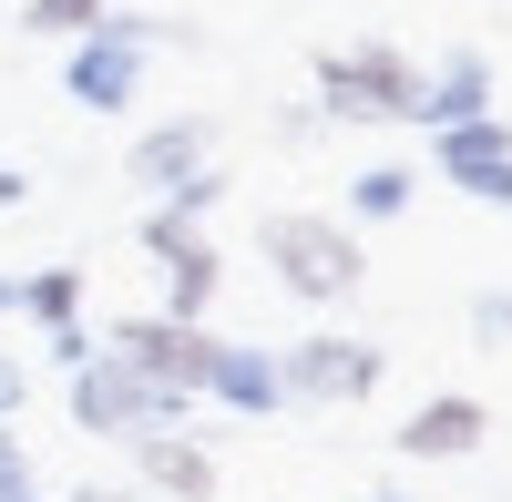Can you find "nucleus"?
Instances as JSON below:
<instances>
[{
	"instance_id": "obj_1",
	"label": "nucleus",
	"mask_w": 512,
	"mask_h": 502,
	"mask_svg": "<svg viewBox=\"0 0 512 502\" xmlns=\"http://www.w3.org/2000/svg\"><path fill=\"white\" fill-rule=\"evenodd\" d=\"M175 41V52H205L195 21H164V11H103L82 41H62V103L82 113H134L144 103V62Z\"/></svg>"
},
{
	"instance_id": "obj_2",
	"label": "nucleus",
	"mask_w": 512,
	"mask_h": 502,
	"mask_svg": "<svg viewBox=\"0 0 512 502\" xmlns=\"http://www.w3.org/2000/svg\"><path fill=\"white\" fill-rule=\"evenodd\" d=\"M256 257L308 308H349L369 287V246H359V226H338L328 205H267V216H256Z\"/></svg>"
},
{
	"instance_id": "obj_3",
	"label": "nucleus",
	"mask_w": 512,
	"mask_h": 502,
	"mask_svg": "<svg viewBox=\"0 0 512 502\" xmlns=\"http://www.w3.org/2000/svg\"><path fill=\"white\" fill-rule=\"evenodd\" d=\"M308 103H318V123H410L420 62L400 41H318L308 52Z\"/></svg>"
},
{
	"instance_id": "obj_4",
	"label": "nucleus",
	"mask_w": 512,
	"mask_h": 502,
	"mask_svg": "<svg viewBox=\"0 0 512 502\" xmlns=\"http://www.w3.org/2000/svg\"><path fill=\"white\" fill-rule=\"evenodd\" d=\"M103 349H113V359L164 400V421H175V431L205 410V359H216V328L164 318V308H134V318H113V328H103Z\"/></svg>"
},
{
	"instance_id": "obj_5",
	"label": "nucleus",
	"mask_w": 512,
	"mask_h": 502,
	"mask_svg": "<svg viewBox=\"0 0 512 502\" xmlns=\"http://www.w3.org/2000/svg\"><path fill=\"white\" fill-rule=\"evenodd\" d=\"M379 380H390V349L359 339V328H308V339L277 349L287 410H359V400H379Z\"/></svg>"
},
{
	"instance_id": "obj_6",
	"label": "nucleus",
	"mask_w": 512,
	"mask_h": 502,
	"mask_svg": "<svg viewBox=\"0 0 512 502\" xmlns=\"http://www.w3.org/2000/svg\"><path fill=\"white\" fill-rule=\"evenodd\" d=\"M134 246H144V267L164 277V318H195L216 308V287H226V257H216V236H205L195 216H175V205H144L134 216Z\"/></svg>"
},
{
	"instance_id": "obj_7",
	"label": "nucleus",
	"mask_w": 512,
	"mask_h": 502,
	"mask_svg": "<svg viewBox=\"0 0 512 502\" xmlns=\"http://www.w3.org/2000/svg\"><path fill=\"white\" fill-rule=\"evenodd\" d=\"M62 410H72V431L82 441H134V431H175V421H164V400L134 380V369H123L113 349H93V359H82L72 369V380H62Z\"/></svg>"
},
{
	"instance_id": "obj_8",
	"label": "nucleus",
	"mask_w": 512,
	"mask_h": 502,
	"mask_svg": "<svg viewBox=\"0 0 512 502\" xmlns=\"http://www.w3.org/2000/svg\"><path fill=\"white\" fill-rule=\"evenodd\" d=\"M216 134H226L216 113H164V123H144V134L123 144V185H144V205L185 195L205 164H216Z\"/></svg>"
},
{
	"instance_id": "obj_9",
	"label": "nucleus",
	"mask_w": 512,
	"mask_h": 502,
	"mask_svg": "<svg viewBox=\"0 0 512 502\" xmlns=\"http://www.w3.org/2000/svg\"><path fill=\"white\" fill-rule=\"evenodd\" d=\"M431 175L461 185L472 205H502V216H512V123L472 113V123H451V134H431Z\"/></svg>"
},
{
	"instance_id": "obj_10",
	"label": "nucleus",
	"mask_w": 512,
	"mask_h": 502,
	"mask_svg": "<svg viewBox=\"0 0 512 502\" xmlns=\"http://www.w3.org/2000/svg\"><path fill=\"white\" fill-rule=\"evenodd\" d=\"M472 113H502V72H492L482 41H451L441 62H420L410 123H420V134H451V123H472Z\"/></svg>"
},
{
	"instance_id": "obj_11",
	"label": "nucleus",
	"mask_w": 512,
	"mask_h": 502,
	"mask_svg": "<svg viewBox=\"0 0 512 502\" xmlns=\"http://www.w3.org/2000/svg\"><path fill=\"white\" fill-rule=\"evenodd\" d=\"M123 451H134V492H154V502H216L226 492V462L195 431H134Z\"/></svg>"
},
{
	"instance_id": "obj_12",
	"label": "nucleus",
	"mask_w": 512,
	"mask_h": 502,
	"mask_svg": "<svg viewBox=\"0 0 512 502\" xmlns=\"http://www.w3.org/2000/svg\"><path fill=\"white\" fill-rule=\"evenodd\" d=\"M482 441H492V410H482L472 390H431V400H420L410 421L390 431V451H400V462H472Z\"/></svg>"
},
{
	"instance_id": "obj_13",
	"label": "nucleus",
	"mask_w": 512,
	"mask_h": 502,
	"mask_svg": "<svg viewBox=\"0 0 512 502\" xmlns=\"http://www.w3.org/2000/svg\"><path fill=\"white\" fill-rule=\"evenodd\" d=\"M205 400L236 410V421H267V410H287V390H277V349L216 339V359H205Z\"/></svg>"
},
{
	"instance_id": "obj_14",
	"label": "nucleus",
	"mask_w": 512,
	"mask_h": 502,
	"mask_svg": "<svg viewBox=\"0 0 512 502\" xmlns=\"http://www.w3.org/2000/svg\"><path fill=\"white\" fill-rule=\"evenodd\" d=\"M410 195H420V164H359L349 185H338V226H390V216H410Z\"/></svg>"
},
{
	"instance_id": "obj_15",
	"label": "nucleus",
	"mask_w": 512,
	"mask_h": 502,
	"mask_svg": "<svg viewBox=\"0 0 512 502\" xmlns=\"http://www.w3.org/2000/svg\"><path fill=\"white\" fill-rule=\"evenodd\" d=\"M11 318H31V328H72V318H82V267H31Z\"/></svg>"
},
{
	"instance_id": "obj_16",
	"label": "nucleus",
	"mask_w": 512,
	"mask_h": 502,
	"mask_svg": "<svg viewBox=\"0 0 512 502\" xmlns=\"http://www.w3.org/2000/svg\"><path fill=\"white\" fill-rule=\"evenodd\" d=\"M103 11H113V0H21V31L31 41H82Z\"/></svg>"
},
{
	"instance_id": "obj_17",
	"label": "nucleus",
	"mask_w": 512,
	"mask_h": 502,
	"mask_svg": "<svg viewBox=\"0 0 512 502\" xmlns=\"http://www.w3.org/2000/svg\"><path fill=\"white\" fill-rule=\"evenodd\" d=\"M0 502H52V492H41V462H31V441H21L11 421H0Z\"/></svg>"
},
{
	"instance_id": "obj_18",
	"label": "nucleus",
	"mask_w": 512,
	"mask_h": 502,
	"mask_svg": "<svg viewBox=\"0 0 512 502\" xmlns=\"http://www.w3.org/2000/svg\"><path fill=\"white\" fill-rule=\"evenodd\" d=\"M461 328H472V349H512V287H482L461 308Z\"/></svg>"
},
{
	"instance_id": "obj_19",
	"label": "nucleus",
	"mask_w": 512,
	"mask_h": 502,
	"mask_svg": "<svg viewBox=\"0 0 512 502\" xmlns=\"http://www.w3.org/2000/svg\"><path fill=\"white\" fill-rule=\"evenodd\" d=\"M226 185H236L226 164H205V175H195L185 195H164V205H175V216H195V226H205V216H216V205H226Z\"/></svg>"
},
{
	"instance_id": "obj_20",
	"label": "nucleus",
	"mask_w": 512,
	"mask_h": 502,
	"mask_svg": "<svg viewBox=\"0 0 512 502\" xmlns=\"http://www.w3.org/2000/svg\"><path fill=\"white\" fill-rule=\"evenodd\" d=\"M93 349H103V339H93V328H82V318H72V328H41V359H52L62 380H72V369L93 359Z\"/></svg>"
},
{
	"instance_id": "obj_21",
	"label": "nucleus",
	"mask_w": 512,
	"mask_h": 502,
	"mask_svg": "<svg viewBox=\"0 0 512 502\" xmlns=\"http://www.w3.org/2000/svg\"><path fill=\"white\" fill-rule=\"evenodd\" d=\"M21 410H31V369L0 349V421H21Z\"/></svg>"
},
{
	"instance_id": "obj_22",
	"label": "nucleus",
	"mask_w": 512,
	"mask_h": 502,
	"mask_svg": "<svg viewBox=\"0 0 512 502\" xmlns=\"http://www.w3.org/2000/svg\"><path fill=\"white\" fill-rule=\"evenodd\" d=\"M31 205V164H0V216H21Z\"/></svg>"
},
{
	"instance_id": "obj_23",
	"label": "nucleus",
	"mask_w": 512,
	"mask_h": 502,
	"mask_svg": "<svg viewBox=\"0 0 512 502\" xmlns=\"http://www.w3.org/2000/svg\"><path fill=\"white\" fill-rule=\"evenodd\" d=\"M62 502H144V492H134V482H72Z\"/></svg>"
},
{
	"instance_id": "obj_24",
	"label": "nucleus",
	"mask_w": 512,
	"mask_h": 502,
	"mask_svg": "<svg viewBox=\"0 0 512 502\" xmlns=\"http://www.w3.org/2000/svg\"><path fill=\"white\" fill-rule=\"evenodd\" d=\"M11 308H21V277H0V318H11Z\"/></svg>"
},
{
	"instance_id": "obj_25",
	"label": "nucleus",
	"mask_w": 512,
	"mask_h": 502,
	"mask_svg": "<svg viewBox=\"0 0 512 502\" xmlns=\"http://www.w3.org/2000/svg\"><path fill=\"white\" fill-rule=\"evenodd\" d=\"M369 502H410V492H369Z\"/></svg>"
},
{
	"instance_id": "obj_26",
	"label": "nucleus",
	"mask_w": 512,
	"mask_h": 502,
	"mask_svg": "<svg viewBox=\"0 0 512 502\" xmlns=\"http://www.w3.org/2000/svg\"><path fill=\"white\" fill-rule=\"evenodd\" d=\"M0 21H11V11H0Z\"/></svg>"
}]
</instances>
